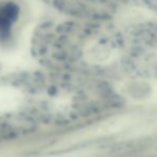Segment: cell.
Wrapping results in <instances>:
<instances>
[{
	"instance_id": "obj_3",
	"label": "cell",
	"mask_w": 157,
	"mask_h": 157,
	"mask_svg": "<svg viewBox=\"0 0 157 157\" xmlns=\"http://www.w3.org/2000/svg\"><path fill=\"white\" fill-rule=\"evenodd\" d=\"M154 95H155V97H157V88H156V90H155V93H154Z\"/></svg>"
},
{
	"instance_id": "obj_2",
	"label": "cell",
	"mask_w": 157,
	"mask_h": 157,
	"mask_svg": "<svg viewBox=\"0 0 157 157\" xmlns=\"http://www.w3.org/2000/svg\"><path fill=\"white\" fill-rule=\"evenodd\" d=\"M23 95L21 91L12 87L0 88V113L12 111L21 105Z\"/></svg>"
},
{
	"instance_id": "obj_1",
	"label": "cell",
	"mask_w": 157,
	"mask_h": 157,
	"mask_svg": "<svg viewBox=\"0 0 157 157\" xmlns=\"http://www.w3.org/2000/svg\"><path fill=\"white\" fill-rule=\"evenodd\" d=\"M136 122L137 117L132 116V114H123V116L114 117V118H111L105 122L101 123L99 125L94 126L80 136L76 137L74 141L85 140V139L89 138H97V137H105L120 132H124L126 129H129L130 126L134 125Z\"/></svg>"
}]
</instances>
